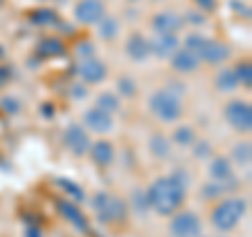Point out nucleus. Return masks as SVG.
<instances>
[{
    "label": "nucleus",
    "mask_w": 252,
    "mask_h": 237,
    "mask_svg": "<svg viewBox=\"0 0 252 237\" xmlns=\"http://www.w3.org/2000/svg\"><path fill=\"white\" fill-rule=\"evenodd\" d=\"M185 193L187 189L181 187L172 177H160L152 183L145 195L149 208H154L160 216H172L185 202Z\"/></svg>",
    "instance_id": "nucleus-1"
},
{
    "label": "nucleus",
    "mask_w": 252,
    "mask_h": 237,
    "mask_svg": "<svg viewBox=\"0 0 252 237\" xmlns=\"http://www.w3.org/2000/svg\"><path fill=\"white\" fill-rule=\"evenodd\" d=\"M246 210H248L246 200H242V197H229V200L220 202L219 206L212 210L210 220L219 231H231V229L240 225V220L246 214Z\"/></svg>",
    "instance_id": "nucleus-2"
},
{
    "label": "nucleus",
    "mask_w": 252,
    "mask_h": 237,
    "mask_svg": "<svg viewBox=\"0 0 252 237\" xmlns=\"http://www.w3.org/2000/svg\"><path fill=\"white\" fill-rule=\"evenodd\" d=\"M149 109H152V114L158 118V120L162 122H177L181 114H183V105H181V99L177 97L175 92H170L166 89L162 90H156L152 94V99H149Z\"/></svg>",
    "instance_id": "nucleus-3"
},
{
    "label": "nucleus",
    "mask_w": 252,
    "mask_h": 237,
    "mask_svg": "<svg viewBox=\"0 0 252 237\" xmlns=\"http://www.w3.org/2000/svg\"><path fill=\"white\" fill-rule=\"evenodd\" d=\"M93 208L101 223H120L126 218V202L118 195H109L103 191L97 193L93 197Z\"/></svg>",
    "instance_id": "nucleus-4"
},
{
    "label": "nucleus",
    "mask_w": 252,
    "mask_h": 237,
    "mask_svg": "<svg viewBox=\"0 0 252 237\" xmlns=\"http://www.w3.org/2000/svg\"><path fill=\"white\" fill-rule=\"evenodd\" d=\"M225 120L229 122L238 132L252 130V107L248 101H229L225 107Z\"/></svg>",
    "instance_id": "nucleus-5"
},
{
    "label": "nucleus",
    "mask_w": 252,
    "mask_h": 237,
    "mask_svg": "<svg viewBox=\"0 0 252 237\" xmlns=\"http://www.w3.org/2000/svg\"><path fill=\"white\" fill-rule=\"evenodd\" d=\"M170 233L172 237H200L202 235V223L195 212H175L170 220Z\"/></svg>",
    "instance_id": "nucleus-6"
},
{
    "label": "nucleus",
    "mask_w": 252,
    "mask_h": 237,
    "mask_svg": "<svg viewBox=\"0 0 252 237\" xmlns=\"http://www.w3.org/2000/svg\"><path fill=\"white\" fill-rule=\"evenodd\" d=\"M74 17L76 21L84 23V26L99 23L105 17V4L101 0H80L74 9Z\"/></svg>",
    "instance_id": "nucleus-7"
},
{
    "label": "nucleus",
    "mask_w": 252,
    "mask_h": 237,
    "mask_svg": "<svg viewBox=\"0 0 252 237\" xmlns=\"http://www.w3.org/2000/svg\"><path fill=\"white\" fill-rule=\"evenodd\" d=\"M63 143H65V147L76 157H82L84 153H89V149H91L89 134H86V130L82 128V126H78V124L67 126L65 134H63Z\"/></svg>",
    "instance_id": "nucleus-8"
},
{
    "label": "nucleus",
    "mask_w": 252,
    "mask_h": 237,
    "mask_svg": "<svg viewBox=\"0 0 252 237\" xmlns=\"http://www.w3.org/2000/svg\"><path fill=\"white\" fill-rule=\"evenodd\" d=\"M57 210H59V214L65 218L69 225L78 229V231H82V233L89 231V220H86V216L82 214V210L76 206V202L59 200L57 202Z\"/></svg>",
    "instance_id": "nucleus-9"
},
{
    "label": "nucleus",
    "mask_w": 252,
    "mask_h": 237,
    "mask_svg": "<svg viewBox=\"0 0 252 237\" xmlns=\"http://www.w3.org/2000/svg\"><path fill=\"white\" fill-rule=\"evenodd\" d=\"M78 74H80V78L84 82H89V84H99V82H103L105 80V76H107V67H105V63H101L99 59H84L80 65H78Z\"/></svg>",
    "instance_id": "nucleus-10"
},
{
    "label": "nucleus",
    "mask_w": 252,
    "mask_h": 237,
    "mask_svg": "<svg viewBox=\"0 0 252 237\" xmlns=\"http://www.w3.org/2000/svg\"><path fill=\"white\" fill-rule=\"evenodd\" d=\"M229 46L219 42V40H206L202 46V51L198 53L200 61H206L210 65H219V63H223L225 59H229Z\"/></svg>",
    "instance_id": "nucleus-11"
},
{
    "label": "nucleus",
    "mask_w": 252,
    "mask_h": 237,
    "mask_svg": "<svg viewBox=\"0 0 252 237\" xmlns=\"http://www.w3.org/2000/svg\"><path fill=\"white\" fill-rule=\"evenodd\" d=\"M84 124L89 126V128H91L93 132L103 134V132H109V130H112V126H114V118H112V114L103 112V109H99V107H91L89 112L84 114Z\"/></svg>",
    "instance_id": "nucleus-12"
},
{
    "label": "nucleus",
    "mask_w": 252,
    "mask_h": 237,
    "mask_svg": "<svg viewBox=\"0 0 252 237\" xmlns=\"http://www.w3.org/2000/svg\"><path fill=\"white\" fill-rule=\"evenodd\" d=\"M152 26L156 30V34H170V36H177V31L185 26V21L179 17L177 13H158L154 21H152Z\"/></svg>",
    "instance_id": "nucleus-13"
},
{
    "label": "nucleus",
    "mask_w": 252,
    "mask_h": 237,
    "mask_svg": "<svg viewBox=\"0 0 252 237\" xmlns=\"http://www.w3.org/2000/svg\"><path fill=\"white\" fill-rule=\"evenodd\" d=\"M177 49H179V38L170 34H158L154 36V40H149V53H154L160 59L172 57Z\"/></svg>",
    "instance_id": "nucleus-14"
},
{
    "label": "nucleus",
    "mask_w": 252,
    "mask_h": 237,
    "mask_svg": "<svg viewBox=\"0 0 252 237\" xmlns=\"http://www.w3.org/2000/svg\"><path fill=\"white\" fill-rule=\"evenodd\" d=\"M172 69L179 74H191L200 67V57L187 49H177V53L170 57Z\"/></svg>",
    "instance_id": "nucleus-15"
},
{
    "label": "nucleus",
    "mask_w": 252,
    "mask_h": 237,
    "mask_svg": "<svg viewBox=\"0 0 252 237\" xmlns=\"http://www.w3.org/2000/svg\"><path fill=\"white\" fill-rule=\"evenodd\" d=\"M126 55L132 61H145L149 57V40L143 34H132L126 40Z\"/></svg>",
    "instance_id": "nucleus-16"
},
{
    "label": "nucleus",
    "mask_w": 252,
    "mask_h": 237,
    "mask_svg": "<svg viewBox=\"0 0 252 237\" xmlns=\"http://www.w3.org/2000/svg\"><path fill=\"white\" fill-rule=\"evenodd\" d=\"M89 155L97 166H109L114 162V145L109 141H97L91 145Z\"/></svg>",
    "instance_id": "nucleus-17"
},
{
    "label": "nucleus",
    "mask_w": 252,
    "mask_h": 237,
    "mask_svg": "<svg viewBox=\"0 0 252 237\" xmlns=\"http://www.w3.org/2000/svg\"><path fill=\"white\" fill-rule=\"evenodd\" d=\"M38 55L40 57H46V59H51V57H63L65 55V44H63L59 38H42L40 42H38Z\"/></svg>",
    "instance_id": "nucleus-18"
},
{
    "label": "nucleus",
    "mask_w": 252,
    "mask_h": 237,
    "mask_svg": "<svg viewBox=\"0 0 252 237\" xmlns=\"http://www.w3.org/2000/svg\"><path fill=\"white\" fill-rule=\"evenodd\" d=\"M210 177L217 180V183H223V180H229L233 178V170H231V162L227 157H215L210 162Z\"/></svg>",
    "instance_id": "nucleus-19"
},
{
    "label": "nucleus",
    "mask_w": 252,
    "mask_h": 237,
    "mask_svg": "<svg viewBox=\"0 0 252 237\" xmlns=\"http://www.w3.org/2000/svg\"><path fill=\"white\" fill-rule=\"evenodd\" d=\"M30 23H34V26H40V28H57L61 19H59V15L55 13L53 9H36V11H32L30 13Z\"/></svg>",
    "instance_id": "nucleus-20"
},
{
    "label": "nucleus",
    "mask_w": 252,
    "mask_h": 237,
    "mask_svg": "<svg viewBox=\"0 0 252 237\" xmlns=\"http://www.w3.org/2000/svg\"><path fill=\"white\" fill-rule=\"evenodd\" d=\"M217 86H219L220 92H233L240 86L238 76H235V72L231 67H225L217 74Z\"/></svg>",
    "instance_id": "nucleus-21"
},
{
    "label": "nucleus",
    "mask_w": 252,
    "mask_h": 237,
    "mask_svg": "<svg viewBox=\"0 0 252 237\" xmlns=\"http://www.w3.org/2000/svg\"><path fill=\"white\" fill-rule=\"evenodd\" d=\"M120 31V23H118L116 17H103L99 21V36L103 40H114Z\"/></svg>",
    "instance_id": "nucleus-22"
},
{
    "label": "nucleus",
    "mask_w": 252,
    "mask_h": 237,
    "mask_svg": "<svg viewBox=\"0 0 252 237\" xmlns=\"http://www.w3.org/2000/svg\"><path fill=\"white\" fill-rule=\"evenodd\" d=\"M149 149H152V153L156 157H168L170 143H168V139L164 137V134H154V137L149 139Z\"/></svg>",
    "instance_id": "nucleus-23"
},
{
    "label": "nucleus",
    "mask_w": 252,
    "mask_h": 237,
    "mask_svg": "<svg viewBox=\"0 0 252 237\" xmlns=\"http://www.w3.org/2000/svg\"><path fill=\"white\" fill-rule=\"evenodd\" d=\"M55 183H57V187H61L63 191H65L69 197H72L74 202H82V200H84L82 187L78 185V183H74V180H69V178H57Z\"/></svg>",
    "instance_id": "nucleus-24"
},
{
    "label": "nucleus",
    "mask_w": 252,
    "mask_h": 237,
    "mask_svg": "<svg viewBox=\"0 0 252 237\" xmlns=\"http://www.w3.org/2000/svg\"><path fill=\"white\" fill-rule=\"evenodd\" d=\"M231 153H233V160L240 166H248L250 160H252V147H250L248 141H240V143L233 147Z\"/></svg>",
    "instance_id": "nucleus-25"
},
{
    "label": "nucleus",
    "mask_w": 252,
    "mask_h": 237,
    "mask_svg": "<svg viewBox=\"0 0 252 237\" xmlns=\"http://www.w3.org/2000/svg\"><path fill=\"white\" fill-rule=\"evenodd\" d=\"M172 141H175L177 145H193L195 143V132L193 128H189V126H179V128L172 132Z\"/></svg>",
    "instance_id": "nucleus-26"
},
{
    "label": "nucleus",
    "mask_w": 252,
    "mask_h": 237,
    "mask_svg": "<svg viewBox=\"0 0 252 237\" xmlns=\"http://www.w3.org/2000/svg\"><path fill=\"white\" fill-rule=\"evenodd\" d=\"M94 107H99V109H103V112L107 114H114L118 107H120V101H118L116 94L112 92H101L99 97H97V105Z\"/></svg>",
    "instance_id": "nucleus-27"
},
{
    "label": "nucleus",
    "mask_w": 252,
    "mask_h": 237,
    "mask_svg": "<svg viewBox=\"0 0 252 237\" xmlns=\"http://www.w3.org/2000/svg\"><path fill=\"white\" fill-rule=\"evenodd\" d=\"M233 72H235V76H238V82L244 84V89H250V86H252V65H250V63L248 61L240 63Z\"/></svg>",
    "instance_id": "nucleus-28"
},
{
    "label": "nucleus",
    "mask_w": 252,
    "mask_h": 237,
    "mask_svg": "<svg viewBox=\"0 0 252 237\" xmlns=\"http://www.w3.org/2000/svg\"><path fill=\"white\" fill-rule=\"evenodd\" d=\"M204 42H206V38H204L202 34H189V36L185 38V49H187V51H191V53H195V55H198V53L202 51V46H204Z\"/></svg>",
    "instance_id": "nucleus-29"
},
{
    "label": "nucleus",
    "mask_w": 252,
    "mask_h": 237,
    "mask_svg": "<svg viewBox=\"0 0 252 237\" xmlns=\"http://www.w3.org/2000/svg\"><path fill=\"white\" fill-rule=\"evenodd\" d=\"M118 89H120V92L122 94H126V97H135V92H137V89H135V82L130 80V78H120L118 80Z\"/></svg>",
    "instance_id": "nucleus-30"
},
{
    "label": "nucleus",
    "mask_w": 252,
    "mask_h": 237,
    "mask_svg": "<svg viewBox=\"0 0 252 237\" xmlns=\"http://www.w3.org/2000/svg\"><path fill=\"white\" fill-rule=\"evenodd\" d=\"M212 151V147L208 141H198V143H193V153L195 157H200V160H204V157H208Z\"/></svg>",
    "instance_id": "nucleus-31"
},
{
    "label": "nucleus",
    "mask_w": 252,
    "mask_h": 237,
    "mask_svg": "<svg viewBox=\"0 0 252 237\" xmlns=\"http://www.w3.org/2000/svg\"><path fill=\"white\" fill-rule=\"evenodd\" d=\"M76 55H78V57H82V59H93L94 44L93 42H80L76 46Z\"/></svg>",
    "instance_id": "nucleus-32"
},
{
    "label": "nucleus",
    "mask_w": 252,
    "mask_h": 237,
    "mask_svg": "<svg viewBox=\"0 0 252 237\" xmlns=\"http://www.w3.org/2000/svg\"><path fill=\"white\" fill-rule=\"evenodd\" d=\"M0 105H2L4 112H9V114H17L21 105H19V101L17 99H13V97H4L2 101H0Z\"/></svg>",
    "instance_id": "nucleus-33"
},
{
    "label": "nucleus",
    "mask_w": 252,
    "mask_h": 237,
    "mask_svg": "<svg viewBox=\"0 0 252 237\" xmlns=\"http://www.w3.org/2000/svg\"><path fill=\"white\" fill-rule=\"evenodd\" d=\"M229 6L240 15V17H246V19L250 17V9H248V4H244V0H231Z\"/></svg>",
    "instance_id": "nucleus-34"
},
{
    "label": "nucleus",
    "mask_w": 252,
    "mask_h": 237,
    "mask_svg": "<svg viewBox=\"0 0 252 237\" xmlns=\"http://www.w3.org/2000/svg\"><path fill=\"white\" fill-rule=\"evenodd\" d=\"M183 21L191 23V26H204V23H206V19H204V15H202V13H193V11H189V13L185 15V19H183Z\"/></svg>",
    "instance_id": "nucleus-35"
},
{
    "label": "nucleus",
    "mask_w": 252,
    "mask_h": 237,
    "mask_svg": "<svg viewBox=\"0 0 252 237\" xmlns=\"http://www.w3.org/2000/svg\"><path fill=\"white\" fill-rule=\"evenodd\" d=\"M135 204H137V210H139V212H145V210L149 208L147 195H143L141 191H135Z\"/></svg>",
    "instance_id": "nucleus-36"
},
{
    "label": "nucleus",
    "mask_w": 252,
    "mask_h": 237,
    "mask_svg": "<svg viewBox=\"0 0 252 237\" xmlns=\"http://www.w3.org/2000/svg\"><path fill=\"white\" fill-rule=\"evenodd\" d=\"M193 2L198 4L202 11H210L212 13V11L217 9V0H193Z\"/></svg>",
    "instance_id": "nucleus-37"
},
{
    "label": "nucleus",
    "mask_w": 252,
    "mask_h": 237,
    "mask_svg": "<svg viewBox=\"0 0 252 237\" xmlns=\"http://www.w3.org/2000/svg\"><path fill=\"white\" fill-rule=\"evenodd\" d=\"M9 80H11V67L0 65V89L6 86V82H9Z\"/></svg>",
    "instance_id": "nucleus-38"
},
{
    "label": "nucleus",
    "mask_w": 252,
    "mask_h": 237,
    "mask_svg": "<svg viewBox=\"0 0 252 237\" xmlns=\"http://www.w3.org/2000/svg\"><path fill=\"white\" fill-rule=\"evenodd\" d=\"M72 97L84 99V97H86V89H84L82 84H74V86H72Z\"/></svg>",
    "instance_id": "nucleus-39"
},
{
    "label": "nucleus",
    "mask_w": 252,
    "mask_h": 237,
    "mask_svg": "<svg viewBox=\"0 0 252 237\" xmlns=\"http://www.w3.org/2000/svg\"><path fill=\"white\" fill-rule=\"evenodd\" d=\"M26 237H42V233H40V229L38 227H28L26 229Z\"/></svg>",
    "instance_id": "nucleus-40"
},
{
    "label": "nucleus",
    "mask_w": 252,
    "mask_h": 237,
    "mask_svg": "<svg viewBox=\"0 0 252 237\" xmlns=\"http://www.w3.org/2000/svg\"><path fill=\"white\" fill-rule=\"evenodd\" d=\"M40 114H42L44 118H53V105H51V103H44V105L40 107Z\"/></svg>",
    "instance_id": "nucleus-41"
},
{
    "label": "nucleus",
    "mask_w": 252,
    "mask_h": 237,
    "mask_svg": "<svg viewBox=\"0 0 252 237\" xmlns=\"http://www.w3.org/2000/svg\"><path fill=\"white\" fill-rule=\"evenodd\" d=\"M40 2H46V0H40Z\"/></svg>",
    "instance_id": "nucleus-42"
},
{
    "label": "nucleus",
    "mask_w": 252,
    "mask_h": 237,
    "mask_svg": "<svg viewBox=\"0 0 252 237\" xmlns=\"http://www.w3.org/2000/svg\"><path fill=\"white\" fill-rule=\"evenodd\" d=\"M0 4H2V0H0Z\"/></svg>",
    "instance_id": "nucleus-43"
}]
</instances>
